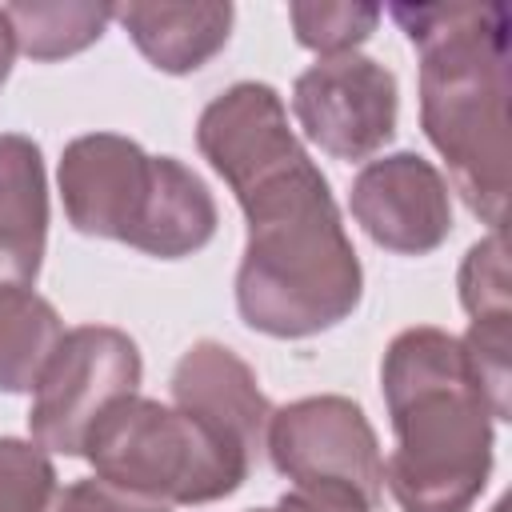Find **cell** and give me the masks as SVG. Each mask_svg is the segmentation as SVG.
<instances>
[{"instance_id":"1","label":"cell","mask_w":512,"mask_h":512,"mask_svg":"<svg viewBox=\"0 0 512 512\" xmlns=\"http://www.w3.org/2000/svg\"><path fill=\"white\" fill-rule=\"evenodd\" d=\"M196 144L248 220L236 272L244 324L296 340L348 320L364 288L360 260L328 180L288 128L276 88L240 80L220 92L200 112Z\"/></svg>"},{"instance_id":"2","label":"cell","mask_w":512,"mask_h":512,"mask_svg":"<svg viewBox=\"0 0 512 512\" xmlns=\"http://www.w3.org/2000/svg\"><path fill=\"white\" fill-rule=\"evenodd\" d=\"M420 48V124L468 212L504 228L508 208V12L500 4H392Z\"/></svg>"},{"instance_id":"3","label":"cell","mask_w":512,"mask_h":512,"mask_svg":"<svg viewBox=\"0 0 512 512\" xmlns=\"http://www.w3.org/2000/svg\"><path fill=\"white\" fill-rule=\"evenodd\" d=\"M396 448L384 484L404 512H468L492 468V408L456 336L400 332L380 364Z\"/></svg>"},{"instance_id":"4","label":"cell","mask_w":512,"mask_h":512,"mask_svg":"<svg viewBox=\"0 0 512 512\" xmlns=\"http://www.w3.org/2000/svg\"><path fill=\"white\" fill-rule=\"evenodd\" d=\"M60 196L76 232L160 260L192 256L216 236V200L204 180L116 132H88L64 148Z\"/></svg>"},{"instance_id":"5","label":"cell","mask_w":512,"mask_h":512,"mask_svg":"<svg viewBox=\"0 0 512 512\" xmlns=\"http://www.w3.org/2000/svg\"><path fill=\"white\" fill-rule=\"evenodd\" d=\"M84 460L96 468V480L132 496L156 504H212L248 480L256 456L220 424L132 392L92 424Z\"/></svg>"},{"instance_id":"6","label":"cell","mask_w":512,"mask_h":512,"mask_svg":"<svg viewBox=\"0 0 512 512\" xmlns=\"http://www.w3.org/2000/svg\"><path fill=\"white\" fill-rule=\"evenodd\" d=\"M140 348L128 332L108 324H80L60 336L36 388L28 432L44 452L84 456L92 424L140 384Z\"/></svg>"},{"instance_id":"7","label":"cell","mask_w":512,"mask_h":512,"mask_svg":"<svg viewBox=\"0 0 512 512\" xmlns=\"http://www.w3.org/2000/svg\"><path fill=\"white\" fill-rule=\"evenodd\" d=\"M264 448L280 476L300 492H344L376 508L384 492V456L360 404L344 396H308L268 420Z\"/></svg>"},{"instance_id":"8","label":"cell","mask_w":512,"mask_h":512,"mask_svg":"<svg viewBox=\"0 0 512 512\" xmlns=\"http://www.w3.org/2000/svg\"><path fill=\"white\" fill-rule=\"evenodd\" d=\"M300 132L332 160H368L396 132V76L360 56H320L292 84Z\"/></svg>"},{"instance_id":"9","label":"cell","mask_w":512,"mask_h":512,"mask_svg":"<svg viewBox=\"0 0 512 512\" xmlns=\"http://www.w3.org/2000/svg\"><path fill=\"white\" fill-rule=\"evenodd\" d=\"M348 204L356 224L396 256H424L452 232L448 184L412 152L368 160L352 180Z\"/></svg>"},{"instance_id":"10","label":"cell","mask_w":512,"mask_h":512,"mask_svg":"<svg viewBox=\"0 0 512 512\" xmlns=\"http://www.w3.org/2000/svg\"><path fill=\"white\" fill-rule=\"evenodd\" d=\"M172 404L220 424L224 432L244 440L252 456L264 448L272 404L256 388L252 368L216 340H200L180 356L172 372Z\"/></svg>"},{"instance_id":"11","label":"cell","mask_w":512,"mask_h":512,"mask_svg":"<svg viewBox=\"0 0 512 512\" xmlns=\"http://www.w3.org/2000/svg\"><path fill=\"white\" fill-rule=\"evenodd\" d=\"M48 244V188L40 144L4 132L0 136V284L32 288Z\"/></svg>"},{"instance_id":"12","label":"cell","mask_w":512,"mask_h":512,"mask_svg":"<svg viewBox=\"0 0 512 512\" xmlns=\"http://www.w3.org/2000/svg\"><path fill=\"white\" fill-rule=\"evenodd\" d=\"M232 4H116L112 20L124 24L144 60L160 72L184 76L204 68L232 36Z\"/></svg>"},{"instance_id":"13","label":"cell","mask_w":512,"mask_h":512,"mask_svg":"<svg viewBox=\"0 0 512 512\" xmlns=\"http://www.w3.org/2000/svg\"><path fill=\"white\" fill-rule=\"evenodd\" d=\"M64 324L32 288L0 284V392H32Z\"/></svg>"},{"instance_id":"14","label":"cell","mask_w":512,"mask_h":512,"mask_svg":"<svg viewBox=\"0 0 512 512\" xmlns=\"http://www.w3.org/2000/svg\"><path fill=\"white\" fill-rule=\"evenodd\" d=\"M16 52L32 60H64L96 44L112 20V4H4Z\"/></svg>"},{"instance_id":"15","label":"cell","mask_w":512,"mask_h":512,"mask_svg":"<svg viewBox=\"0 0 512 512\" xmlns=\"http://www.w3.org/2000/svg\"><path fill=\"white\" fill-rule=\"evenodd\" d=\"M288 20L304 48L320 56H340V52H356V44L372 36V28L380 24V8L376 4H288Z\"/></svg>"},{"instance_id":"16","label":"cell","mask_w":512,"mask_h":512,"mask_svg":"<svg viewBox=\"0 0 512 512\" xmlns=\"http://www.w3.org/2000/svg\"><path fill=\"white\" fill-rule=\"evenodd\" d=\"M56 492V468L32 440L0 436V512H44Z\"/></svg>"},{"instance_id":"17","label":"cell","mask_w":512,"mask_h":512,"mask_svg":"<svg viewBox=\"0 0 512 512\" xmlns=\"http://www.w3.org/2000/svg\"><path fill=\"white\" fill-rule=\"evenodd\" d=\"M44 512H172L168 504L132 496L124 488H112L104 480H76L68 488H56L52 500L44 504Z\"/></svg>"},{"instance_id":"18","label":"cell","mask_w":512,"mask_h":512,"mask_svg":"<svg viewBox=\"0 0 512 512\" xmlns=\"http://www.w3.org/2000/svg\"><path fill=\"white\" fill-rule=\"evenodd\" d=\"M264 512H372V508L356 496H344V492H300V488H292Z\"/></svg>"},{"instance_id":"19","label":"cell","mask_w":512,"mask_h":512,"mask_svg":"<svg viewBox=\"0 0 512 512\" xmlns=\"http://www.w3.org/2000/svg\"><path fill=\"white\" fill-rule=\"evenodd\" d=\"M12 56H16V40H12V24H8V16H4V8H0V84H4L8 72H12Z\"/></svg>"},{"instance_id":"20","label":"cell","mask_w":512,"mask_h":512,"mask_svg":"<svg viewBox=\"0 0 512 512\" xmlns=\"http://www.w3.org/2000/svg\"><path fill=\"white\" fill-rule=\"evenodd\" d=\"M492 512H508V500H500V504H496V508H492Z\"/></svg>"},{"instance_id":"21","label":"cell","mask_w":512,"mask_h":512,"mask_svg":"<svg viewBox=\"0 0 512 512\" xmlns=\"http://www.w3.org/2000/svg\"><path fill=\"white\" fill-rule=\"evenodd\" d=\"M256 512H264V508H256Z\"/></svg>"}]
</instances>
